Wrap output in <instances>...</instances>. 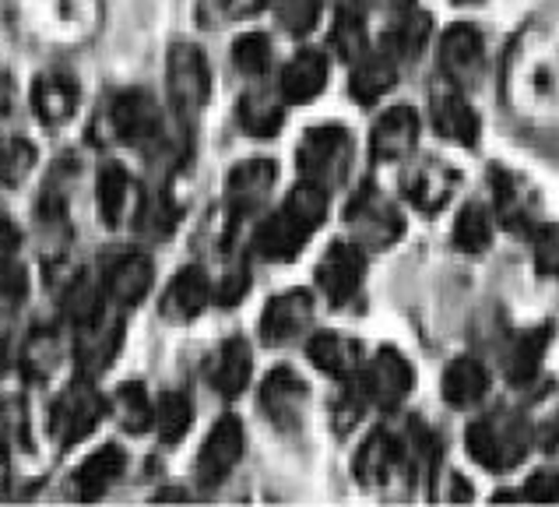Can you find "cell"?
I'll return each mask as SVG.
<instances>
[{
  "mask_svg": "<svg viewBox=\"0 0 559 507\" xmlns=\"http://www.w3.org/2000/svg\"><path fill=\"white\" fill-rule=\"evenodd\" d=\"M503 103L532 131L559 134V36L524 25L503 60Z\"/></svg>",
  "mask_w": 559,
  "mask_h": 507,
  "instance_id": "cell-1",
  "label": "cell"
},
{
  "mask_svg": "<svg viewBox=\"0 0 559 507\" xmlns=\"http://www.w3.org/2000/svg\"><path fill=\"white\" fill-rule=\"evenodd\" d=\"M328 215V190L313 187L302 180L289 198L278 204L275 215H267V222L253 236V247H258L261 258L267 261H296L299 250L310 244V236Z\"/></svg>",
  "mask_w": 559,
  "mask_h": 507,
  "instance_id": "cell-2",
  "label": "cell"
},
{
  "mask_svg": "<svg viewBox=\"0 0 559 507\" xmlns=\"http://www.w3.org/2000/svg\"><path fill=\"white\" fill-rule=\"evenodd\" d=\"M532 444H535L532 426L524 423V416H518V412H507V409L478 416L468 426V434H465L468 455L489 472L518 469L524 458H528Z\"/></svg>",
  "mask_w": 559,
  "mask_h": 507,
  "instance_id": "cell-3",
  "label": "cell"
},
{
  "mask_svg": "<svg viewBox=\"0 0 559 507\" xmlns=\"http://www.w3.org/2000/svg\"><path fill=\"white\" fill-rule=\"evenodd\" d=\"M353 155H356V145L345 127H338V123L310 127V131L302 134L299 152H296L299 177L313 187L334 190L345 184L348 169H353Z\"/></svg>",
  "mask_w": 559,
  "mask_h": 507,
  "instance_id": "cell-4",
  "label": "cell"
},
{
  "mask_svg": "<svg viewBox=\"0 0 559 507\" xmlns=\"http://www.w3.org/2000/svg\"><path fill=\"white\" fill-rule=\"evenodd\" d=\"M345 222L348 233H353V244L362 250H388L405 233V219L397 212V204L373 184L359 187L353 194L345 209Z\"/></svg>",
  "mask_w": 559,
  "mask_h": 507,
  "instance_id": "cell-5",
  "label": "cell"
},
{
  "mask_svg": "<svg viewBox=\"0 0 559 507\" xmlns=\"http://www.w3.org/2000/svg\"><path fill=\"white\" fill-rule=\"evenodd\" d=\"M353 380L362 394V402L391 412L408 399L415 374H412V363L397 353V349H380L370 363H362Z\"/></svg>",
  "mask_w": 559,
  "mask_h": 507,
  "instance_id": "cell-6",
  "label": "cell"
},
{
  "mask_svg": "<svg viewBox=\"0 0 559 507\" xmlns=\"http://www.w3.org/2000/svg\"><path fill=\"white\" fill-rule=\"evenodd\" d=\"M103 394L95 391L88 380H71L68 388L60 391V399L50 409V434L60 448H74L78 440H85L103 420Z\"/></svg>",
  "mask_w": 559,
  "mask_h": 507,
  "instance_id": "cell-7",
  "label": "cell"
},
{
  "mask_svg": "<svg viewBox=\"0 0 559 507\" xmlns=\"http://www.w3.org/2000/svg\"><path fill=\"white\" fill-rule=\"evenodd\" d=\"M166 82L180 114H198V109L212 99V71H207V60L194 43L169 46Z\"/></svg>",
  "mask_w": 559,
  "mask_h": 507,
  "instance_id": "cell-8",
  "label": "cell"
},
{
  "mask_svg": "<svg viewBox=\"0 0 559 507\" xmlns=\"http://www.w3.org/2000/svg\"><path fill=\"white\" fill-rule=\"evenodd\" d=\"M492 219L503 222L510 233L532 236L542 226L538 190L510 169H492Z\"/></svg>",
  "mask_w": 559,
  "mask_h": 507,
  "instance_id": "cell-9",
  "label": "cell"
},
{
  "mask_svg": "<svg viewBox=\"0 0 559 507\" xmlns=\"http://www.w3.org/2000/svg\"><path fill=\"white\" fill-rule=\"evenodd\" d=\"M440 71L443 82H451L457 89H472L483 78V63H486V43L478 36L475 25H451L440 36Z\"/></svg>",
  "mask_w": 559,
  "mask_h": 507,
  "instance_id": "cell-10",
  "label": "cell"
},
{
  "mask_svg": "<svg viewBox=\"0 0 559 507\" xmlns=\"http://www.w3.org/2000/svg\"><path fill=\"white\" fill-rule=\"evenodd\" d=\"M362 275H366V250L356 247L353 240H334L324 250L321 264H317V285H321V293L334 307H345L362 290Z\"/></svg>",
  "mask_w": 559,
  "mask_h": 507,
  "instance_id": "cell-11",
  "label": "cell"
},
{
  "mask_svg": "<svg viewBox=\"0 0 559 507\" xmlns=\"http://www.w3.org/2000/svg\"><path fill=\"white\" fill-rule=\"evenodd\" d=\"M239 458H243V423H239L236 416H222L198 451V462H194L198 483L218 486L236 469Z\"/></svg>",
  "mask_w": 559,
  "mask_h": 507,
  "instance_id": "cell-12",
  "label": "cell"
},
{
  "mask_svg": "<svg viewBox=\"0 0 559 507\" xmlns=\"http://www.w3.org/2000/svg\"><path fill=\"white\" fill-rule=\"evenodd\" d=\"M114 131L120 134L123 145H134V149H148L163 138V114H158V106L148 92L131 89L117 95Z\"/></svg>",
  "mask_w": 559,
  "mask_h": 507,
  "instance_id": "cell-13",
  "label": "cell"
},
{
  "mask_svg": "<svg viewBox=\"0 0 559 507\" xmlns=\"http://www.w3.org/2000/svg\"><path fill=\"white\" fill-rule=\"evenodd\" d=\"M457 184H461L457 169L440 163V158H423V163L408 166L405 169V180H402L405 198L419 212H426V215H437L443 204L454 198Z\"/></svg>",
  "mask_w": 559,
  "mask_h": 507,
  "instance_id": "cell-14",
  "label": "cell"
},
{
  "mask_svg": "<svg viewBox=\"0 0 559 507\" xmlns=\"http://www.w3.org/2000/svg\"><path fill=\"white\" fill-rule=\"evenodd\" d=\"M433 127L443 141H451V145H461V149H472L478 141V117L468 103L465 89H457L451 82H443L440 89H433Z\"/></svg>",
  "mask_w": 559,
  "mask_h": 507,
  "instance_id": "cell-15",
  "label": "cell"
},
{
  "mask_svg": "<svg viewBox=\"0 0 559 507\" xmlns=\"http://www.w3.org/2000/svg\"><path fill=\"white\" fill-rule=\"evenodd\" d=\"M313 325V296L307 290L278 293L261 317V335L267 345H289Z\"/></svg>",
  "mask_w": 559,
  "mask_h": 507,
  "instance_id": "cell-16",
  "label": "cell"
},
{
  "mask_svg": "<svg viewBox=\"0 0 559 507\" xmlns=\"http://www.w3.org/2000/svg\"><path fill=\"white\" fill-rule=\"evenodd\" d=\"M275 180H278V166L271 163V158H247V163H236L226 177V201H229L233 215L258 212L267 201Z\"/></svg>",
  "mask_w": 559,
  "mask_h": 507,
  "instance_id": "cell-17",
  "label": "cell"
},
{
  "mask_svg": "<svg viewBox=\"0 0 559 507\" xmlns=\"http://www.w3.org/2000/svg\"><path fill=\"white\" fill-rule=\"evenodd\" d=\"M307 405H310V391L293 370L267 374L261 388V409L267 412V420L275 423L278 431H296L302 416H307Z\"/></svg>",
  "mask_w": 559,
  "mask_h": 507,
  "instance_id": "cell-18",
  "label": "cell"
},
{
  "mask_svg": "<svg viewBox=\"0 0 559 507\" xmlns=\"http://www.w3.org/2000/svg\"><path fill=\"white\" fill-rule=\"evenodd\" d=\"M415 141H419V114L412 106H394L373 123L370 152L377 163H402L415 152Z\"/></svg>",
  "mask_w": 559,
  "mask_h": 507,
  "instance_id": "cell-19",
  "label": "cell"
},
{
  "mask_svg": "<svg viewBox=\"0 0 559 507\" xmlns=\"http://www.w3.org/2000/svg\"><path fill=\"white\" fill-rule=\"evenodd\" d=\"M408 465V455H405V444L397 440L388 431H377L366 437V444L356 451V480L362 486H388L394 480L397 469Z\"/></svg>",
  "mask_w": 559,
  "mask_h": 507,
  "instance_id": "cell-20",
  "label": "cell"
},
{
  "mask_svg": "<svg viewBox=\"0 0 559 507\" xmlns=\"http://www.w3.org/2000/svg\"><path fill=\"white\" fill-rule=\"evenodd\" d=\"M212 296H215V290L201 268H183V272L173 275V282L163 293V317L173 325H187L207 310Z\"/></svg>",
  "mask_w": 559,
  "mask_h": 507,
  "instance_id": "cell-21",
  "label": "cell"
},
{
  "mask_svg": "<svg viewBox=\"0 0 559 507\" xmlns=\"http://www.w3.org/2000/svg\"><path fill=\"white\" fill-rule=\"evenodd\" d=\"M394 82H397V57L391 54V46H380V50H366L362 57L353 60L348 92H353L356 103L373 106L394 89Z\"/></svg>",
  "mask_w": 559,
  "mask_h": 507,
  "instance_id": "cell-22",
  "label": "cell"
},
{
  "mask_svg": "<svg viewBox=\"0 0 559 507\" xmlns=\"http://www.w3.org/2000/svg\"><path fill=\"white\" fill-rule=\"evenodd\" d=\"M120 349V321L117 317H106L103 310H95L92 317L82 321V335L74 342L78 363H82L85 374H103L109 363H114Z\"/></svg>",
  "mask_w": 559,
  "mask_h": 507,
  "instance_id": "cell-23",
  "label": "cell"
},
{
  "mask_svg": "<svg viewBox=\"0 0 559 507\" xmlns=\"http://www.w3.org/2000/svg\"><path fill=\"white\" fill-rule=\"evenodd\" d=\"M148 285H152V261L145 254H120L103 275V293L114 307L141 304L148 293Z\"/></svg>",
  "mask_w": 559,
  "mask_h": 507,
  "instance_id": "cell-24",
  "label": "cell"
},
{
  "mask_svg": "<svg viewBox=\"0 0 559 507\" xmlns=\"http://www.w3.org/2000/svg\"><path fill=\"white\" fill-rule=\"evenodd\" d=\"M307 353L313 367L334 380H353L362 367V345L342 335V331H321V335H313Z\"/></svg>",
  "mask_w": 559,
  "mask_h": 507,
  "instance_id": "cell-25",
  "label": "cell"
},
{
  "mask_svg": "<svg viewBox=\"0 0 559 507\" xmlns=\"http://www.w3.org/2000/svg\"><path fill=\"white\" fill-rule=\"evenodd\" d=\"M328 85V60L324 54H317V50H302L296 54L289 63L282 68V99L285 103H313L317 95L324 92Z\"/></svg>",
  "mask_w": 559,
  "mask_h": 507,
  "instance_id": "cell-26",
  "label": "cell"
},
{
  "mask_svg": "<svg viewBox=\"0 0 559 507\" xmlns=\"http://www.w3.org/2000/svg\"><path fill=\"white\" fill-rule=\"evenodd\" d=\"M440 391H443L447 405L475 409L478 402L486 399V391H489V370L478 359H472V356H457V359H451V367L443 370Z\"/></svg>",
  "mask_w": 559,
  "mask_h": 507,
  "instance_id": "cell-27",
  "label": "cell"
},
{
  "mask_svg": "<svg viewBox=\"0 0 559 507\" xmlns=\"http://www.w3.org/2000/svg\"><path fill=\"white\" fill-rule=\"evenodd\" d=\"M250 370H253L250 345L243 339H226L218 345L212 367H207V380H212L222 399H236L250 385Z\"/></svg>",
  "mask_w": 559,
  "mask_h": 507,
  "instance_id": "cell-28",
  "label": "cell"
},
{
  "mask_svg": "<svg viewBox=\"0 0 559 507\" xmlns=\"http://www.w3.org/2000/svg\"><path fill=\"white\" fill-rule=\"evenodd\" d=\"M99 212H103V222L106 226H123L127 219L134 215V209H138V184H134V177L127 173L123 166H117V163H109V166H103V173H99Z\"/></svg>",
  "mask_w": 559,
  "mask_h": 507,
  "instance_id": "cell-29",
  "label": "cell"
},
{
  "mask_svg": "<svg viewBox=\"0 0 559 507\" xmlns=\"http://www.w3.org/2000/svg\"><path fill=\"white\" fill-rule=\"evenodd\" d=\"M127 465V455L117 448V444H106V448L92 451L82 465H78L74 472V490L82 500H95L103 497L109 486H114L120 480V472Z\"/></svg>",
  "mask_w": 559,
  "mask_h": 507,
  "instance_id": "cell-30",
  "label": "cell"
},
{
  "mask_svg": "<svg viewBox=\"0 0 559 507\" xmlns=\"http://www.w3.org/2000/svg\"><path fill=\"white\" fill-rule=\"evenodd\" d=\"M549 335H552L549 328H524L510 339L503 367L514 385H528V380H535V374L542 370V359L549 353Z\"/></svg>",
  "mask_w": 559,
  "mask_h": 507,
  "instance_id": "cell-31",
  "label": "cell"
},
{
  "mask_svg": "<svg viewBox=\"0 0 559 507\" xmlns=\"http://www.w3.org/2000/svg\"><path fill=\"white\" fill-rule=\"evenodd\" d=\"M78 106V85L68 74H39L32 85V109L43 123H63Z\"/></svg>",
  "mask_w": 559,
  "mask_h": 507,
  "instance_id": "cell-32",
  "label": "cell"
},
{
  "mask_svg": "<svg viewBox=\"0 0 559 507\" xmlns=\"http://www.w3.org/2000/svg\"><path fill=\"white\" fill-rule=\"evenodd\" d=\"M236 120L250 138H275L285 114H282V106L271 99V95L247 92L243 99L236 103Z\"/></svg>",
  "mask_w": 559,
  "mask_h": 507,
  "instance_id": "cell-33",
  "label": "cell"
},
{
  "mask_svg": "<svg viewBox=\"0 0 559 507\" xmlns=\"http://www.w3.org/2000/svg\"><path fill=\"white\" fill-rule=\"evenodd\" d=\"M190 420H194V402L187 399V391H169L152 405V426L163 444H177L187 437Z\"/></svg>",
  "mask_w": 559,
  "mask_h": 507,
  "instance_id": "cell-34",
  "label": "cell"
},
{
  "mask_svg": "<svg viewBox=\"0 0 559 507\" xmlns=\"http://www.w3.org/2000/svg\"><path fill=\"white\" fill-rule=\"evenodd\" d=\"M497 233V219L486 204H465L454 222V247L465 254H486Z\"/></svg>",
  "mask_w": 559,
  "mask_h": 507,
  "instance_id": "cell-35",
  "label": "cell"
},
{
  "mask_svg": "<svg viewBox=\"0 0 559 507\" xmlns=\"http://www.w3.org/2000/svg\"><path fill=\"white\" fill-rule=\"evenodd\" d=\"M109 409H114V416L120 420L123 431L131 434H141L152 426V399L145 385H138V380H127L114 391V399H109Z\"/></svg>",
  "mask_w": 559,
  "mask_h": 507,
  "instance_id": "cell-36",
  "label": "cell"
},
{
  "mask_svg": "<svg viewBox=\"0 0 559 507\" xmlns=\"http://www.w3.org/2000/svg\"><path fill=\"white\" fill-rule=\"evenodd\" d=\"M134 219H138V229L145 236H152V240H166V236L177 229L180 209L173 204V198L166 194V190H155V194L138 198Z\"/></svg>",
  "mask_w": 559,
  "mask_h": 507,
  "instance_id": "cell-37",
  "label": "cell"
},
{
  "mask_svg": "<svg viewBox=\"0 0 559 507\" xmlns=\"http://www.w3.org/2000/svg\"><path fill=\"white\" fill-rule=\"evenodd\" d=\"M429 39V14H423L419 8H408V11H397V25L388 36L391 54L402 60V57H419L423 46Z\"/></svg>",
  "mask_w": 559,
  "mask_h": 507,
  "instance_id": "cell-38",
  "label": "cell"
},
{
  "mask_svg": "<svg viewBox=\"0 0 559 507\" xmlns=\"http://www.w3.org/2000/svg\"><path fill=\"white\" fill-rule=\"evenodd\" d=\"M32 166H36V149L28 145L22 134H4L0 138V184H22Z\"/></svg>",
  "mask_w": 559,
  "mask_h": 507,
  "instance_id": "cell-39",
  "label": "cell"
},
{
  "mask_svg": "<svg viewBox=\"0 0 559 507\" xmlns=\"http://www.w3.org/2000/svg\"><path fill=\"white\" fill-rule=\"evenodd\" d=\"M331 46H334V54H338L342 60H356V57H362L366 50H370L362 14L338 11V19H334V28H331Z\"/></svg>",
  "mask_w": 559,
  "mask_h": 507,
  "instance_id": "cell-40",
  "label": "cell"
},
{
  "mask_svg": "<svg viewBox=\"0 0 559 507\" xmlns=\"http://www.w3.org/2000/svg\"><path fill=\"white\" fill-rule=\"evenodd\" d=\"M233 63L243 74H264L271 68V43L261 32H247V36H239L233 43Z\"/></svg>",
  "mask_w": 559,
  "mask_h": 507,
  "instance_id": "cell-41",
  "label": "cell"
},
{
  "mask_svg": "<svg viewBox=\"0 0 559 507\" xmlns=\"http://www.w3.org/2000/svg\"><path fill=\"white\" fill-rule=\"evenodd\" d=\"M275 19L289 36H307L321 19V0H275Z\"/></svg>",
  "mask_w": 559,
  "mask_h": 507,
  "instance_id": "cell-42",
  "label": "cell"
},
{
  "mask_svg": "<svg viewBox=\"0 0 559 507\" xmlns=\"http://www.w3.org/2000/svg\"><path fill=\"white\" fill-rule=\"evenodd\" d=\"M532 261L542 275L559 279V226H542L532 233Z\"/></svg>",
  "mask_w": 559,
  "mask_h": 507,
  "instance_id": "cell-43",
  "label": "cell"
},
{
  "mask_svg": "<svg viewBox=\"0 0 559 507\" xmlns=\"http://www.w3.org/2000/svg\"><path fill=\"white\" fill-rule=\"evenodd\" d=\"M95 310H99V285H95L92 275H78L68 290V314L82 325Z\"/></svg>",
  "mask_w": 559,
  "mask_h": 507,
  "instance_id": "cell-44",
  "label": "cell"
},
{
  "mask_svg": "<svg viewBox=\"0 0 559 507\" xmlns=\"http://www.w3.org/2000/svg\"><path fill=\"white\" fill-rule=\"evenodd\" d=\"M521 497L532 500V504H552L559 497V475L552 469L532 472L528 483H524V490H521Z\"/></svg>",
  "mask_w": 559,
  "mask_h": 507,
  "instance_id": "cell-45",
  "label": "cell"
},
{
  "mask_svg": "<svg viewBox=\"0 0 559 507\" xmlns=\"http://www.w3.org/2000/svg\"><path fill=\"white\" fill-rule=\"evenodd\" d=\"M247 285H250V282H247V272H229L226 279H222L218 293H215V296H218V304H222V307H233L236 299L247 293Z\"/></svg>",
  "mask_w": 559,
  "mask_h": 507,
  "instance_id": "cell-46",
  "label": "cell"
},
{
  "mask_svg": "<svg viewBox=\"0 0 559 507\" xmlns=\"http://www.w3.org/2000/svg\"><path fill=\"white\" fill-rule=\"evenodd\" d=\"M14 250H19V229L0 215V272H8L14 261Z\"/></svg>",
  "mask_w": 559,
  "mask_h": 507,
  "instance_id": "cell-47",
  "label": "cell"
},
{
  "mask_svg": "<svg viewBox=\"0 0 559 507\" xmlns=\"http://www.w3.org/2000/svg\"><path fill=\"white\" fill-rule=\"evenodd\" d=\"M535 440L542 444V451H549V455L559 458V409L546 420V426H542V431L535 434Z\"/></svg>",
  "mask_w": 559,
  "mask_h": 507,
  "instance_id": "cell-48",
  "label": "cell"
},
{
  "mask_svg": "<svg viewBox=\"0 0 559 507\" xmlns=\"http://www.w3.org/2000/svg\"><path fill=\"white\" fill-rule=\"evenodd\" d=\"M218 4L229 19H253L258 11H264L267 0H218Z\"/></svg>",
  "mask_w": 559,
  "mask_h": 507,
  "instance_id": "cell-49",
  "label": "cell"
},
{
  "mask_svg": "<svg viewBox=\"0 0 559 507\" xmlns=\"http://www.w3.org/2000/svg\"><path fill=\"white\" fill-rule=\"evenodd\" d=\"M370 8V0H342V11H356V14H366Z\"/></svg>",
  "mask_w": 559,
  "mask_h": 507,
  "instance_id": "cell-50",
  "label": "cell"
},
{
  "mask_svg": "<svg viewBox=\"0 0 559 507\" xmlns=\"http://www.w3.org/2000/svg\"><path fill=\"white\" fill-rule=\"evenodd\" d=\"M391 4H394L397 11H408V8H415V0H391Z\"/></svg>",
  "mask_w": 559,
  "mask_h": 507,
  "instance_id": "cell-51",
  "label": "cell"
},
{
  "mask_svg": "<svg viewBox=\"0 0 559 507\" xmlns=\"http://www.w3.org/2000/svg\"><path fill=\"white\" fill-rule=\"evenodd\" d=\"M454 4H475V0H454Z\"/></svg>",
  "mask_w": 559,
  "mask_h": 507,
  "instance_id": "cell-52",
  "label": "cell"
}]
</instances>
